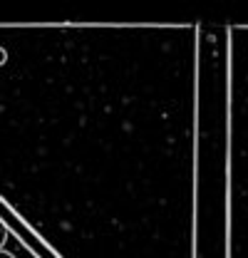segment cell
<instances>
[{
	"mask_svg": "<svg viewBox=\"0 0 248 258\" xmlns=\"http://www.w3.org/2000/svg\"><path fill=\"white\" fill-rule=\"evenodd\" d=\"M5 243H8V226L0 221V251L5 248Z\"/></svg>",
	"mask_w": 248,
	"mask_h": 258,
	"instance_id": "1",
	"label": "cell"
},
{
	"mask_svg": "<svg viewBox=\"0 0 248 258\" xmlns=\"http://www.w3.org/2000/svg\"><path fill=\"white\" fill-rule=\"evenodd\" d=\"M0 258H15V256H13L10 251H5V248H3V251H0Z\"/></svg>",
	"mask_w": 248,
	"mask_h": 258,
	"instance_id": "2",
	"label": "cell"
},
{
	"mask_svg": "<svg viewBox=\"0 0 248 258\" xmlns=\"http://www.w3.org/2000/svg\"><path fill=\"white\" fill-rule=\"evenodd\" d=\"M5 62V52H3V50H0V64Z\"/></svg>",
	"mask_w": 248,
	"mask_h": 258,
	"instance_id": "3",
	"label": "cell"
}]
</instances>
